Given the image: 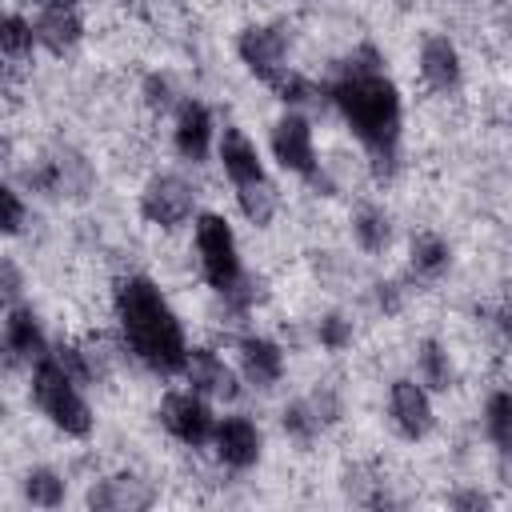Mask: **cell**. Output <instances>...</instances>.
Wrapping results in <instances>:
<instances>
[{"instance_id": "6da1fadb", "label": "cell", "mask_w": 512, "mask_h": 512, "mask_svg": "<svg viewBox=\"0 0 512 512\" xmlns=\"http://www.w3.org/2000/svg\"><path fill=\"white\" fill-rule=\"evenodd\" d=\"M116 316L124 328L128 348L160 376H172L184 368V328L176 320V312L168 308V300L160 296V288L144 276H128L116 284Z\"/></svg>"}, {"instance_id": "7a4b0ae2", "label": "cell", "mask_w": 512, "mask_h": 512, "mask_svg": "<svg viewBox=\"0 0 512 512\" xmlns=\"http://www.w3.org/2000/svg\"><path fill=\"white\" fill-rule=\"evenodd\" d=\"M332 100L352 124V132L368 144V152H396L400 96H396V84L380 72V56L372 48H360V56L344 64L332 88Z\"/></svg>"}, {"instance_id": "3957f363", "label": "cell", "mask_w": 512, "mask_h": 512, "mask_svg": "<svg viewBox=\"0 0 512 512\" xmlns=\"http://www.w3.org/2000/svg\"><path fill=\"white\" fill-rule=\"evenodd\" d=\"M32 400L40 404V412L68 436H88L92 432V412L84 404V396L76 392V380L44 352L36 360V372H32Z\"/></svg>"}, {"instance_id": "277c9868", "label": "cell", "mask_w": 512, "mask_h": 512, "mask_svg": "<svg viewBox=\"0 0 512 512\" xmlns=\"http://www.w3.org/2000/svg\"><path fill=\"white\" fill-rule=\"evenodd\" d=\"M196 252H200L204 280L216 292L232 288V280L240 276V256H236V236H232L228 220H220L216 212H204L196 220Z\"/></svg>"}, {"instance_id": "5b68a950", "label": "cell", "mask_w": 512, "mask_h": 512, "mask_svg": "<svg viewBox=\"0 0 512 512\" xmlns=\"http://www.w3.org/2000/svg\"><path fill=\"white\" fill-rule=\"evenodd\" d=\"M24 180H28L32 188L48 192V196H76V200H80V196H88V188H92V164H88L80 152L64 148V152H56L52 160L28 168Z\"/></svg>"}, {"instance_id": "8992f818", "label": "cell", "mask_w": 512, "mask_h": 512, "mask_svg": "<svg viewBox=\"0 0 512 512\" xmlns=\"http://www.w3.org/2000/svg\"><path fill=\"white\" fill-rule=\"evenodd\" d=\"M140 212L144 220L160 224V228H176L192 216V188L180 176H152L140 192Z\"/></svg>"}, {"instance_id": "52a82bcc", "label": "cell", "mask_w": 512, "mask_h": 512, "mask_svg": "<svg viewBox=\"0 0 512 512\" xmlns=\"http://www.w3.org/2000/svg\"><path fill=\"white\" fill-rule=\"evenodd\" d=\"M160 420H164V428H168L180 444H192V448H200L204 440H212V428H216L212 408H208L196 392H172V396H164Z\"/></svg>"}, {"instance_id": "ba28073f", "label": "cell", "mask_w": 512, "mask_h": 512, "mask_svg": "<svg viewBox=\"0 0 512 512\" xmlns=\"http://www.w3.org/2000/svg\"><path fill=\"white\" fill-rule=\"evenodd\" d=\"M272 156L280 160V168L296 172V176H316V148H312V128L304 116H280L272 128Z\"/></svg>"}, {"instance_id": "9c48e42d", "label": "cell", "mask_w": 512, "mask_h": 512, "mask_svg": "<svg viewBox=\"0 0 512 512\" xmlns=\"http://www.w3.org/2000/svg\"><path fill=\"white\" fill-rule=\"evenodd\" d=\"M236 52H240V60L248 64V72H252V76H260V80H272V76L284 68V52H288V40H284V32H280V28H268V24H252V28H244V32H240V40H236Z\"/></svg>"}, {"instance_id": "30bf717a", "label": "cell", "mask_w": 512, "mask_h": 512, "mask_svg": "<svg viewBox=\"0 0 512 512\" xmlns=\"http://www.w3.org/2000/svg\"><path fill=\"white\" fill-rule=\"evenodd\" d=\"M388 412H392L396 432L408 436V440L428 436L432 424H436V416H432V400H428V392H424L416 380H396V384H392Z\"/></svg>"}, {"instance_id": "8fae6325", "label": "cell", "mask_w": 512, "mask_h": 512, "mask_svg": "<svg viewBox=\"0 0 512 512\" xmlns=\"http://www.w3.org/2000/svg\"><path fill=\"white\" fill-rule=\"evenodd\" d=\"M212 440H216V456L228 468H252L260 460V428L248 416H224L212 428Z\"/></svg>"}, {"instance_id": "7c38bea8", "label": "cell", "mask_w": 512, "mask_h": 512, "mask_svg": "<svg viewBox=\"0 0 512 512\" xmlns=\"http://www.w3.org/2000/svg\"><path fill=\"white\" fill-rule=\"evenodd\" d=\"M180 372L188 376L192 392H208V396H220V400H232V396L240 392L232 368H228L212 348H188Z\"/></svg>"}, {"instance_id": "4fadbf2b", "label": "cell", "mask_w": 512, "mask_h": 512, "mask_svg": "<svg viewBox=\"0 0 512 512\" xmlns=\"http://www.w3.org/2000/svg\"><path fill=\"white\" fill-rule=\"evenodd\" d=\"M148 504H152V488H148V480H140L132 472L104 476L100 484L88 488V508H100V512H136Z\"/></svg>"}, {"instance_id": "5bb4252c", "label": "cell", "mask_w": 512, "mask_h": 512, "mask_svg": "<svg viewBox=\"0 0 512 512\" xmlns=\"http://www.w3.org/2000/svg\"><path fill=\"white\" fill-rule=\"evenodd\" d=\"M80 36H84V20H80V12H76L72 0H52V4H44L40 20H36V40H40L48 52L60 56V52L76 48Z\"/></svg>"}, {"instance_id": "9a60e30c", "label": "cell", "mask_w": 512, "mask_h": 512, "mask_svg": "<svg viewBox=\"0 0 512 512\" xmlns=\"http://www.w3.org/2000/svg\"><path fill=\"white\" fill-rule=\"evenodd\" d=\"M420 76L436 92H448V88L460 84V52L448 36H428L420 44Z\"/></svg>"}, {"instance_id": "2e32d148", "label": "cell", "mask_w": 512, "mask_h": 512, "mask_svg": "<svg viewBox=\"0 0 512 512\" xmlns=\"http://www.w3.org/2000/svg\"><path fill=\"white\" fill-rule=\"evenodd\" d=\"M220 164H224V176H228L232 184L264 180L260 152H256V144H252L240 128H224V136H220Z\"/></svg>"}, {"instance_id": "e0dca14e", "label": "cell", "mask_w": 512, "mask_h": 512, "mask_svg": "<svg viewBox=\"0 0 512 512\" xmlns=\"http://www.w3.org/2000/svg\"><path fill=\"white\" fill-rule=\"evenodd\" d=\"M240 368L256 388H272L284 376V352L264 336H244L240 340Z\"/></svg>"}, {"instance_id": "ac0fdd59", "label": "cell", "mask_w": 512, "mask_h": 512, "mask_svg": "<svg viewBox=\"0 0 512 512\" xmlns=\"http://www.w3.org/2000/svg\"><path fill=\"white\" fill-rule=\"evenodd\" d=\"M208 144H212V116L204 104L188 100L180 104L176 112V148L184 160H204L208 156Z\"/></svg>"}, {"instance_id": "d6986e66", "label": "cell", "mask_w": 512, "mask_h": 512, "mask_svg": "<svg viewBox=\"0 0 512 512\" xmlns=\"http://www.w3.org/2000/svg\"><path fill=\"white\" fill-rule=\"evenodd\" d=\"M0 340L8 344V352H12L16 360H40L44 348H48L44 328H40V320H36L32 308H12L8 320H4V336H0Z\"/></svg>"}, {"instance_id": "ffe728a7", "label": "cell", "mask_w": 512, "mask_h": 512, "mask_svg": "<svg viewBox=\"0 0 512 512\" xmlns=\"http://www.w3.org/2000/svg\"><path fill=\"white\" fill-rule=\"evenodd\" d=\"M236 200H240V212L248 216V224H256V228H268L272 224V216H276V192L264 180L236 184Z\"/></svg>"}, {"instance_id": "44dd1931", "label": "cell", "mask_w": 512, "mask_h": 512, "mask_svg": "<svg viewBox=\"0 0 512 512\" xmlns=\"http://www.w3.org/2000/svg\"><path fill=\"white\" fill-rule=\"evenodd\" d=\"M352 232H356V244L364 252H384L392 244V220L380 208H360L352 220Z\"/></svg>"}, {"instance_id": "7402d4cb", "label": "cell", "mask_w": 512, "mask_h": 512, "mask_svg": "<svg viewBox=\"0 0 512 512\" xmlns=\"http://www.w3.org/2000/svg\"><path fill=\"white\" fill-rule=\"evenodd\" d=\"M448 244L436 232H420L412 236V272L416 276H440L448 268Z\"/></svg>"}, {"instance_id": "603a6c76", "label": "cell", "mask_w": 512, "mask_h": 512, "mask_svg": "<svg viewBox=\"0 0 512 512\" xmlns=\"http://www.w3.org/2000/svg\"><path fill=\"white\" fill-rule=\"evenodd\" d=\"M420 376H424V384L436 388V392L452 388V360H448V352H444L436 340H424V344H420Z\"/></svg>"}, {"instance_id": "cb8c5ba5", "label": "cell", "mask_w": 512, "mask_h": 512, "mask_svg": "<svg viewBox=\"0 0 512 512\" xmlns=\"http://www.w3.org/2000/svg\"><path fill=\"white\" fill-rule=\"evenodd\" d=\"M484 424H488L492 444H496L500 452H508V444H512V396H508L504 388H500V392H492L488 412H484Z\"/></svg>"}, {"instance_id": "d4e9b609", "label": "cell", "mask_w": 512, "mask_h": 512, "mask_svg": "<svg viewBox=\"0 0 512 512\" xmlns=\"http://www.w3.org/2000/svg\"><path fill=\"white\" fill-rule=\"evenodd\" d=\"M24 496H28L32 504H40V508H56V504L64 500V480H60L52 468H32V472L24 476Z\"/></svg>"}, {"instance_id": "484cf974", "label": "cell", "mask_w": 512, "mask_h": 512, "mask_svg": "<svg viewBox=\"0 0 512 512\" xmlns=\"http://www.w3.org/2000/svg\"><path fill=\"white\" fill-rule=\"evenodd\" d=\"M284 104H308V100H316V84L308 80V76H300V72H292L288 64L272 76V80H264Z\"/></svg>"}, {"instance_id": "4316f807", "label": "cell", "mask_w": 512, "mask_h": 512, "mask_svg": "<svg viewBox=\"0 0 512 512\" xmlns=\"http://www.w3.org/2000/svg\"><path fill=\"white\" fill-rule=\"evenodd\" d=\"M280 424H284V432H288L292 440H300V444H308V440L320 432V416L312 412L308 400H292V404L280 412Z\"/></svg>"}, {"instance_id": "83f0119b", "label": "cell", "mask_w": 512, "mask_h": 512, "mask_svg": "<svg viewBox=\"0 0 512 512\" xmlns=\"http://www.w3.org/2000/svg\"><path fill=\"white\" fill-rule=\"evenodd\" d=\"M36 44V28L24 16H0V52L8 56H28Z\"/></svg>"}, {"instance_id": "f1b7e54d", "label": "cell", "mask_w": 512, "mask_h": 512, "mask_svg": "<svg viewBox=\"0 0 512 512\" xmlns=\"http://www.w3.org/2000/svg\"><path fill=\"white\" fill-rule=\"evenodd\" d=\"M316 336H320V344H324L328 352H344V348L352 344V320H344L340 312H328V316L320 320Z\"/></svg>"}, {"instance_id": "f546056e", "label": "cell", "mask_w": 512, "mask_h": 512, "mask_svg": "<svg viewBox=\"0 0 512 512\" xmlns=\"http://www.w3.org/2000/svg\"><path fill=\"white\" fill-rule=\"evenodd\" d=\"M20 228H24V200L8 184H0V236H12Z\"/></svg>"}, {"instance_id": "4dcf8cb0", "label": "cell", "mask_w": 512, "mask_h": 512, "mask_svg": "<svg viewBox=\"0 0 512 512\" xmlns=\"http://www.w3.org/2000/svg\"><path fill=\"white\" fill-rule=\"evenodd\" d=\"M20 288H24V276H20V268H16L12 260H4V256H0V308L16 304Z\"/></svg>"}, {"instance_id": "1f68e13d", "label": "cell", "mask_w": 512, "mask_h": 512, "mask_svg": "<svg viewBox=\"0 0 512 512\" xmlns=\"http://www.w3.org/2000/svg\"><path fill=\"white\" fill-rule=\"evenodd\" d=\"M144 100H148V108H168L172 104V80L168 76H148Z\"/></svg>"}, {"instance_id": "d6a6232c", "label": "cell", "mask_w": 512, "mask_h": 512, "mask_svg": "<svg viewBox=\"0 0 512 512\" xmlns=\"http://www.w3.org/2000/svg\"><path fill=\"white\" fill-rule=\"evenodd\" d=\"M376 300L384 312H396L400 308V296H396V284H376Z\"/></svg>"}, {"instance_id": "836d02e7", "label": "cell", "mask_w": 512, "mask_h": 512, "mask_svg": "<svg viewBox=\"0 0 512 512\" xmlns=\"http://www.w3.org/2000/svg\"><path fill=\"white\" fill-rule=\"evenodd\" d=\"M452 504H456V508H488L492 500H488L484 492H460V496H452Z\"/></svg>"}, {"instance_id": "e575fe53", "label": "cell", "mask_w": 512, "mask_h": 512, "mask_svg": "<svg viewBox=\"0 0 512 512\" xmlns=\"http://www.w3.org/2000/svg\"><path fill=\"white\" fill-rule=\"evenodd\" d=\"M8 156H12V144H8V140H0V168L8 164Z\"/></svg>"}]
</instances>
